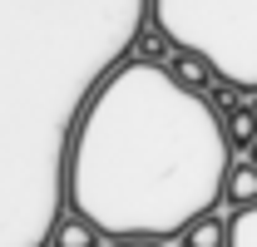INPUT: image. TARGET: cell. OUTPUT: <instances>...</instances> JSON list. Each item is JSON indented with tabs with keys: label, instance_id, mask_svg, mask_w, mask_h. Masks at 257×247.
<instances>
[{
	"label": "cell",
	"instance_id": "6da1fadb",
	"mask_svg": "<svg viewBox=\"0 0 257 247\" xmlns=\"http://www.w3.org/2000/svg\"><path fill=\"white\" fill-rule=\"evenodd\" d=\"M232 149L208 94L124 60L84 99L64 149V198L104 237H183L223 203Z\"/></svg>",
	"mask_w": 257,
	"mask_h": 247
},
{
	"label": "cell",
	"instance_id": "7a4b0ae2",
	"mask_svg": "<svg viewBox=\"0 0 257 247\" xmlns=\"http://www.w3.org/2000/svg\"><path fill=\"white\" fill-rule=\"evenodd\" d=\"M149 20L198 50L223 79L257 94V0H149Z\"/></svg>",
	"mask_w": 257,
	"mask_h": 247
},
{
	"label": "cell",
	"instance_id": "3957f363",
	"mask_svg": "<svg viewBox=\"0 0 257 247\" xmlns=\"http://www.w3.org/2000/svg\"><path fill=\"white\" fill-rule=\"evenodd\" d=\"M163 69H168L188 94H208V89H213V79H218V69L203 60L198 50H173V60L163 64Z\"/></svg>",
	"mask_w": 257,
	"mask_h": 247
},
{
	"label": "cell",
	"instance_id": "277c9868",
	"mask_svg": "<svg viewBox=\"0 0 257 247\" xmlns=\"http://www.w3.org/2000/svg\"><path fill=\"white\" fill-rule=\"evenodd\" d=\"M223 203L227 208H257V163L252 154L247 158H232V168H227V183H223Z\"/></svg>",
	"mask_w": 257,
	"mask_h": 247
},
{
	"label": "cell",
	"instance_id": "5b68a950",
	"mask_svg": "<svg viewBox=\"0 0 257 247\" xmlns=\"http://www.w3.org/2000/svg\"><path fill=\"white\" fill-rule=\"evenodd\" d=\"M99 242H104V232H99L89 217H79L74 208L60 213L55 227H50V247H99Z\"/></svg>",
	"mask_w": 257,
	"mask_h": 247
},
{
	"label": "cell",
	"instance_id": "8992f818",
	"mask_svg": "<svg viewBox=\"0 0 257 247\" xmlns=\"http://www.w3.org/2000/svg\"><path fill=\"white\" fill-rule=\"evenodd\" d=\"M173 50H178V45L168 40V30L149 20L144 30L134 35V55H128V60H144V64H168V60H173Z\"/></svg>",
	"mask_w": 257,
	"mask_h": 247
},
{
	"label": "cell",
	"instance_id": "52a82bcc",
	"mask_svg": "<svg viewBox=\"0 0 257 247\" xmlns=\"http://www.w3.org/2000/svg\"><path fill=\"white\" fill-rule=\"evenodd\" d=\"M223 134H227V149H232V154H252L257 149V114H252V104L223 114Z\"/></svg>",
	"mask_w": 257,
	"mask_h": 247
},
{
	"label": "cell",
	"instance_id": "ba28073f",
	"mask_svg": "<svg viewBox=\"0 0 257 247\" xmlns=\"http://www.w3.org/2000/svg\"><path fill=\"white\" fill-rule=\"evenodd\" d=\"M227 227L232 222H223V213H203L183 232V247H227Z\"/></svg>",
	"mask_w": 257,
	"mask_h": 247
},
{
	"label": "cell",
	"instance_id": "9c48e42d",
	"mask_svg": "<svg viewBox=\"0 0 257 247\" xmlns=\"http://www.w3.org/2000/svg\"><path fill=\"white\" fill-rule=\"evenodd\" d=\"M247 99H252V94L242 89V84H232V79H223V74H218V79H213V89H208V104H213L218 114H232V109H242Z\"/></svg>",
	"mask_w": 257,
	"mask_h": 247
},
{
	"label": "cell",
	"instance_id": "30bf717a",
	"mask_svg": "<svg viewBox=\"0 0 257 247\" xmlns=\"http://www.w3.org/2000/svg\"><path fill=\"white\" fill-rule=\"evenodd\" d=\"M227 247H257V208H242V213L227 217Z\"/></svg>",
	"mask_w": 257,
	"mask_h": 247
},
{
	"label": "cell",
	"instance_id": "8fae6325",
	"mask_svg": "<svg viewBox=\"0 0 257 247\" xmlns=\"http://www.w3.org/2000/svg\"><path fill=\"white\" fill-rule=\"evenodd\" d=\"M114 247H163V237H114Z\"/></svg>",
	"mask_w": 257,
	"mask_h": 247
},
{
	"label": "cell",
	"instance_id": "7c38bea8",
	"mask_svg": "<svg viewBox=\"0 0 257 247\" xmlns=\"http://www.w3.org/2000/svg\"><path fill=\"white\" fill-rule=\"evenodd\" d=\"M247 104H252V114H257V94H252V99H247Z\"/></svg>",
	"mask_w": 257,
	"mask_h": 247
},
{
	"label": "cell",
	"instance_id": "4fadbf2b",
	"mask_svg": "<svg viewBox=\"0 0 257 247\" xmlns=\"http://www.w3.org/2000/svg\"><path fill=\"white\" fill-rule=\"evenodd\" d=\"M252 163H257V149H252Z\"/></svg>",
	"mask_w": 257,
	"mask_h": 247
}]
</instances>
